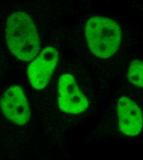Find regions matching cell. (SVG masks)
I'll use <instances>...</instances> for the list:
<instances>
[{"label": "cell", "mask_w": 143, "mask_h": 160, "mask_svg": "<svg viewBox=\"0 0 143 160\" xmlns=\"http://www.w3.org/2000/svg\"><path fill=\"white\" fill-rule=\"evenodd\" d=\"M58 105L62 112L73 115L80 114L88 107V100L70 74L62 75L59 80Z\"/></svg>", "instance_id": "cell-4"}, {"label": "cell", "mask_w": 143, "mask_h": 160, "mask_svg": "<svg viewBox=\"0 0 143 160\" xmlns=\"http://www.w3.org/2000/svg\"><path fill=\"white\" fill-rule=\"evenodd\" d=\"M119 125L124 134L133 137L143 128V113L137 104L129 98L122 97L117 103Z\"/></svg>", "instance_id": "cell-6"}, {"label": "cell", "mask_w": 143, "mask_h": 160, "mask_svg": "<svg viewBox=\"0 0 143 160\" xmlns=\"http://www.w3.org/2000/svg\"><path fill=\"white\" fill-rule=\"evenodd\" d=\"M85 36L91 52L101 59L112 56L118 50L122 39L120 26L114 20L101 16L88 19Z\"/></svg>", "instance_id": "cell-2"}, {"label": "cell", "mask_w": 143, "mask_h": 160, "mask_svg": "<svg viewBox=\"0 0 143 160\" xmlns=\"http://www.w3.org/2000/svg\"><path fill=\"white\" fill-rule=\"evenodd\" d=\"M0 108L6 118L18 125L25 124L31 117L29 102L22 88L18 85L10 86L3 94Z\"/></svg>", "instance_id": "cell-3"}, {"label": "cell", "mask_w": 143, "mask_h": 160, "mask_svg": "<svg viewBox=\"0 0 143 160\" xmlns=\"http://www.w3.org/2000/svg\"><path fill=\"white\" fill-rule=\"evenodd\" d=\"M6 38L9 51L22 61L33 60L40 51L38 30L34 22L25 12L18 11L9 16Z\"/></svg>", "instance_id": "cell-1"}, {"label": "cell", "mask_w": 143, "mask_h": 160, "mask_svg": "<svg viewBox=\"0 0 143 160\" xmlns=\"http://www.w3.org/2000/svg\"><path fill=\"white\" fill-rule=\"evenodd\" d=\"M59 60L58 50L46 48L28 66L27 75L30 83L37 90L43 89L48 84Z\"/></svg>", "instance_id": "cell-5"}, {"label": "cell", "mask_w": 143, "mask_h": 160, "mask_svg": "<svg viewBox=\"0 0 143 160\" xmlns=\"http://www.w3.org/2000/svg\"><path fill=\"white\" fill-rule=\"evenodd\" d=\"M143 63L141 60H134L130 64L127 77L134 85L142 88L143 86Z\"/></svg>", "instance_id": "cell-7"}]
</instances>
